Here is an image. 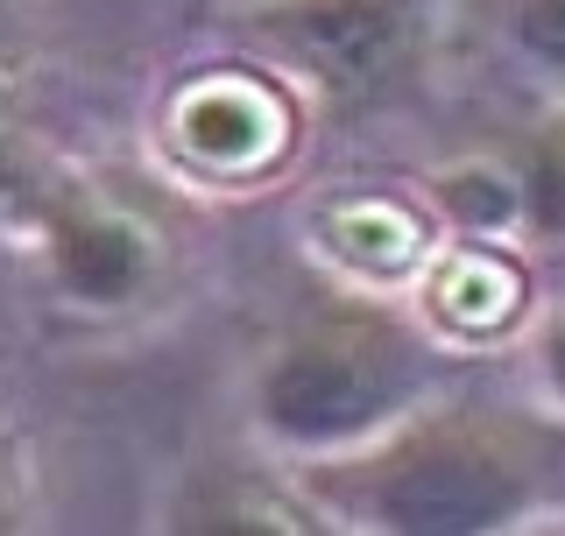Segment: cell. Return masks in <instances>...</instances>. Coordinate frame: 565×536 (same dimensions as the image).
I'll return each mask as SVG.
<instances>
[{"instance_id": "8", "label": "cell", "mask_w": 565, "mask_h": 536, "mask_svg": "<svg viewBox=\"0 0 565 536\" xmlns=\"http://www.w3.org/2000/svg\"><path fill=\"white\" fill-rule=\"evenodd\" d=\"M417 199L438 219V234H488V240H530L544 255L558 234V219L537 205V191L523 184L516 141L509 149H467L452 163H431L417 176Z\"/></svg>"}, {"instance_id": "12", "label": "cell", "mask_w": 565, "mask_h": 536, "mask_svg": "<svg viewBox=\"0 0 565 536\" xmlns=\"http://www.w3.org/2000/svg\"><path fill=\"white\" fill-rule=\"evenodd\" d=\"M50 170V149L35 141V128L22 120V106L0 93V219L29 199V184Z\"/></svg>"}, {"instance_id": "9", "label": "cell", "mask_w": 565, "mask_h": 536, "mask_svg": "<svg viewBox=\"0 0 565 536\" xmlns=\"http://www.w3.org/2000/svg\"><path fill=\"white\" fill-rule=\"evenodd\" d=\"M438 50H481L494 71L523 78L537 106H558V0H446Z\"/></svg>"}, {"instance_id": "4", "label": "cell", "mask_w": 565, "mask_h": 536, "mask_svg": "<svg viewBox=\"0 0 565 536\" xmlns=\"http://www.w3.org/2000/svg\"><path fill=\"white\" fill-rule=\"evenodd\" d=\"M311 93L262 64L255 50L212 57L177 71L156 99L149 141L156 170L177 191H205V199H255L282 184L311 141Z\"/></svg>"}, {"instance_id": "7", "label": "cell", "mask_w": 565, "mask_h": 536, "mask_svg": "<svg viewBox=\"0 0 565 536\" xmlns=\"http://www.w3.org/2000/svg\"><path fill=\"white\" fill-rule=\"evenodd\" d=\"M431 240H438V219L424 212L417 184H340L305 219V247L326 268V282L382 290V297L411 290Z\"/></svg>"}, {"instance_id": "3", "label": "cell", "mask_w": 565, "mask_h": 536, "mask_svg": "<svg viewBox=\"0 0 565 536\" xmlns=\"http://www.w3.org/2000/svg\"><path fill=\"white\" fill-rule=\"evenodd\" d=\"M43 290L78 318H135L170 282V219L135 184L85 163H57L8 212Z\"/></svg>"}, {"instance_id": "1", "label": "cell", "mask_w": 565, "mask_h": 536, "mask_svg": "<svg viewBox=\"0 0 565 536\" xmlns=\"http://www.w3.org/2000/svg\"><path fill=\"white\" fill-rule=\"evenodd\" d=\"M318 529L516 536L565 508V424L552 396L452 382L347 452L290 467Z\"/></svg>"}, {"instance_id": "10", "label": "cell", "mask_w": 565, "mask_h": 536, "mask_svg": "<svg viewBox=\"0 0 565 536\" xmlns=\"http://www.w3.org/2000/svg\"><path fill=\"white\" fill-rule=\"evenodd\" d=\"M170 529H226V536H305L318 529L311 502L297 494L290 467L262 473V467H226V473H199L184 494L170 502Z\"/></svg>"}, {"instance_id": "6", "label": "cell", "mask_w": 565, "mask_h": 536, "mask_svg": "<svg viewBox=\"0 0 565 536\" xmlns=\"http://www.w3.org/2000/svg\"><path fill=\"white\" fill-rule=\"evenodd\" d=\"M403 303L417 325L452 353L459 367L509 361L516 346L544 332V268L530 240H488V234H438L424 268L411 276Z\"/></svg>"}, {"instance_id": "11", "label": "cell", "mask_w": 565, "mask_h": 536, "mask_svg": "<svg viewBox=\"0 0 565 536\" xmlns=\"http://www.w3.org/2000/svg\"><path fill=\"white\" fill-rule=\"evenodd\" d=\"M43 515V480H35V452L29 438L0 417V536H22Z\"/></svg>"}, {"instance_id": "5", "label": "cell", "mask_w": 565, "mask_h": 536, "mask_svg": "<svg viewBox=\"0 0 565 536\" xmlns=\"http://www.w3.org/2000/svg\"><path fill=\"white\" fill-rule=\"evenodd\" d=\"M446 0H234L226 35L311 99H375L438 50Z\"/></svg>"}, {"instance_id": "2", "label": "cell", "mask_w": 565, "mask_h": 536, "mask_svg": "<svg viewBox=\"0 0 565 536\" xmlns=\"http://www.w3.org/2000/svg\"><path fill=\"white\" fill-rule=\"evenodd\" d=\"M452 374L459 361L417 325L403 297L326 282L269 332L247 374V424L269 444V459L305 467L375 438Z\"/></svg>"}, {"instance_id": "13", "label": "cell", "mask_w": 565, "mask_h": 536, "mask_svg": "<svg viewBox=\"0 0 565 536\" xmlns=\"http://www.w3.org/2000/svg\"><path fill=\"white\" fill-rule=\"evenodd\" d=\"M35 8V0H0V14H29Z\"/></svg>"}]
</instances>
